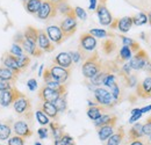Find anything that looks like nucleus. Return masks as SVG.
<instances>
[{
	"label": "nucleus",
	"instance_id": "12",
	"mask_svg": "<svg viewBox=\"0 0 151 145\" xmlns=\"http://www.w3.org/2000/svg\"><path fill=\"white\" fill-rule=\"evenodd\" d=\"M79 48L86 52H93L96 49V39L90 33H84L79 38Z\"/></svg>",
	"mask_w": 151,
	"mask_h": 145
},
{
	"label": "nucleus",
	"instance_id": "16",
	"mask_svg": "<svg viewBox=\"0 0 151 145\" xmlns=\"http://www.w3.org/2000/svg\"><path fill=\"white\" fill-rule=\"evenodd\" d=\"M62 94L58 91H55V90H51L47 86H43L40 91H38V98L43 101V102H52L55 103L56 100Z\"/></svg>",
	"mask_w": 151,
	"mask_h": 145
},
{
	"label": "nucleus",
	"instance_id": "58",
	"mask_svg": "<svg viewBox=\"0 0 151 145\" xmlns=\"http://www.w3.org/2000/svg\"><path fill=\"white\" fill-rule=\"evenodd\" d=\"M137 113H141V109L139 108H135L132 110V115H134V114H137Z\"/></svg>",
	"mask_w": 151,
	"mask_h": 145
},
{
	"label": "nucleus",
	"instance_id": "1",
	"mask_svg": "<svg viewBox=\"0 0 151 145\" xmlns=\"http://www.w3.org/2000/svg\"><path fill=\"white\" fill-rule=\"evenodd\" d=\"M101 67H102V60L100 59L98 51L94 50L92 54L84 60L81 71H83L84 77L90 80L91 78H93L95 74L101 70Z\"/></svg>",
	"mask_w": 151,
	"mask_h": 145
},
{
	"label": "nucleus",
	"instance_id": "24",
	"mask_svg": "<svg viewBox=\"0 0 151 145\" xmlns=\"http://www.w3.org/2000/svg\"><path fill=\"white\" fill-rule=\"evenodd\" d=\"M13 123L11 121H6L0 124V141H7L12 136Z\"/></svg>",
	"mask_w": 151,
	"mask_h": 145
},
{
	"label": "nucleus",
	"instance_id": "59",
	"mask_svg": "<svg viewBox=\"0 0 151 145\" xmlns=\"http://www.w3.org/2000/svg\"><path fill=\"white\" fill-rule=\"evenodd\" d=\"M148 22H149V24L151 26V13L149 14V17H148Z\"/></svg>",
	"mask_w": 151,
	"mask_h": 145
},
{
	"label": "nucleus",
	"instance_id": "34",
	"mask_svg": "<svg viewBox=\"0 0 151 145\" xmlns=\"http://www.w3.org/2000/svg\"><path fill=\"white\" fill-rule=\"evenodd\" d=\"M17 63H18V66H19L20 71H24L29 65H30V57L29 56H26V55H22L17 57Z\"/></svg>",
	"mask_w": 151,
	"mask_h": 145
},
{
	"label": "nucleus",
	"instance_id": "52",
	"mask_svg": "<svg viewBox=\"0 0 151 145\" xmlns=\"http://www.w3.org/2000/svg\"><path fill=\"white\" fill-rule=\"evenodd\" d=\"M142 113H137V114H134V115H132V117L129 118V123H135L136 121H138L141 117H142Z\"/></svg>",
	"mask_w": 151,
	"mask_h": 145
},
{
	"label": "nucleus",
	"instance_id": "25",
	"mask_svg": "<svg viewBox=\"0 0 151 145\" xmlns=\"http://www.w3.org/2000/svg\"><path fill=\"white\" fill-rule=\"evenodd\" d=\"M55 4H56L57 12H59L64 17H66V15H69V14L75 12V9L68 4L66 0H55Z\"/></svg>",
	"mask_w": 151,
	"mask_h": 145
},
{
	"label": "nucleus",
	"instance_id": "32",
	"mask_svg": "<svg viewBox=\"0 0 151 145\" xmlns=\"http://www.w3.org/2000/svg\"><path fill=\"white\" fill-rule=\"evenodd\" d=\"M50 129H51V132H52V137L55 139H59L63 135H64V131H63V127L57 123V122H50L49 123Z\"/></svg>",
	"mask_w": 151,
	"mask_h": 145
},
{
	"label": "nucleus",
	"instance_id": "3",
	"mask_svg": "<svg viewBox=\"0 0 151 145\" xmlns=\"http://www.w3.org/2000/svg\"><path fill=\"white\" fill-rule=\"evenodd\" d=\"M94 98L98 105L104 106L107 109L112 108L117 103L113 98V95L111 94V92L105 90V88H101V87H96L94 90Z\"/></svg>",
	"mask_w": 151,
	"mask_h": 145
},
{
	"label": "nucleus",
	"instance_id": "47",
	"mask_svg": "<svg viewBox=\"0 0 151 145\" xmlns=\"http://www.w3.org/2000/svg\"><path fill=\"white\" fill-rule=\"evenodd\" d=\"M59 139L63 142V144L64 145H76L73 138H72L70 135H68V134H64Z\"/></svg>",
	"mask_w": 151,
	"mask_h": 145
},
{
	"label": "nucleus",
	"instance_id": "29",
	"mask_svg": "<svg viewBox=\"0 0 151 145\" xmlns=\"http://www.w3.org/2000/svg\"><path fill=\"white\" fill-rule=\"evenodd\" d=\"M37 36H38V29L29 26L26 28L24 33H23V37L27 39V41H30L33 43H36L37 42Z\"/></svg>",
	"mask_w": 151,
	"mask_h": 145
},
{
	"label": "nucleus",
	"instance_id": "18",
	"mask_svg": "<svg viewBox=\"0 0 151 145\" xmlns=\"http://www.w3.org/2000/svg\"><path fill=\"white\" fill-rule=\"evenodd\" d=\"M13 131L15 135L23 138L30 137L33 135V131L30 130V127L26 121H17L15 123H13Z\"/></svg>",
	"mask_w": 151,
	"mask_h": 145
},
{
	"label": "nucleus",
	"instance_id": "62",
	"mask_svg": "<svg viewBox=\"0 0 151 145\" xmlns=\"http://www.w3.org/2000/svg\"><path fill=\"white\" fill-rule=\"evenodd\" d=\"M149 137H150V141H151V136H149Z\"/></svg>",
	"mask_w": 151,
	"mask_h": 145
},
{
	"label": "nucleus",
	"instance_id": "40",
	"mask_svg": "<svg viewBox=\"0 0 151 145\" xmlns=\"http://www.w3.org/2000/svg\"><path fill=\"white\" fill-rule=\"evenodd\" d=\"M115 84H116V75H115L114 73H108V74L105 77V79H104V83H102V85L107 86L108 88L113 87Z\"/></svg>",
	"mask_w": 151,
	"mask_h": 145
},
{
	"label": "nucleus",
	"instance_id": "31",
	"mask_svg": "<svg viewBox=\"0 0 151 145\" xmlns=\"http://www.w3.org/2000/svg\"><path fill=\"white\" fill-rule=\"evenodd\" d=\"M120 37H121V41H122L123 45L129 47L130 50H132V52H137V51L141 49V48H139V44H138L135 39L129 38V37H126V36H120Z\"/></svg>",
	"mask_w": 151,
	"mask_h": 145
},
{
	"label": "nucleus",
	"instance_id": "53",
	"mask_svg": "<svg viewBox=\"0 0 151 145\" xmlns=\"http://www.w3.org/2000/svg\"><path fill=\"white\" fill-rule=\"evenodd\" d=\"M130 145H151V144L150 142H143V141H141V138H138V139L132 141Z\"/></svg>",
	"mask_w": 151,
	"mask_h": 145
},
{
	"label": "nucleus",
	"instance_id": "49",
	"mask_svg": "<svg viewBox=\"0 0 151 145\" xmlns=\"http://www.w3.org/2000/svg\"><path fill=\"white\" fill-rule=\"evenodd\" d=\"M27 86H28V88H29L30 92L36 91L37 90V81H36V79H34V78L29 79L28 83H27Z\"/></svg>",
	"mask_w": 151,
	"mask_h": 145
},
{
	"label": "nucleus",
	"instance_id": "57",
	"mask_svg": "<svg viewBox=\"0 0 151 145\" xmlns=\"http://www.w3.org/2000/svg\"><path fill=\"white\" fill-rule=\"evenodd\" d=\"M43 74V65H40V69H38V77H42Z\"/></svg>",
	"mask_w": 151,
	"mask_h": 145
},
{
	"label": "nucleus",
	"instance_id": "8",
	"mask_svg": "<svg viewBox=\"0 0 151 145\" xmlns=\"http://www.w3.org/2000/svg\"><path fill=\"white\" fill-rule=\"evenodd\" d=\"M129 60H130L129 64H130L132 70L138 71V70H143L144 69V65L149 60V57H148V54L144 50L139 49L137 52H135V56H132V58Z\"/></svg>",
	"mask_w": 151,
	"mask_h": 145
},
{
	"label": "nucleus",
	"instance_id": "45",
	"mask_svg": "<svg viewBox=\"0 0 151 145\" xmlns=\"http://www.w3.org/2000/svg\"><path fill=\"white\" fill-rule=\"evenodd\" d=\"M124 78V80H126V84H127V86L128 87H135L136 85H137V79H136V77L135 75H127V77H123Z\"/></svg>",
	"mask_w": 151,
	"mask_h": 145
},
{
	"label": "nucleus",
	"instance_id": "41",
	"mask_svg": "<svg viewBox=\"0 0 151 145\" xmlns=\"http://www.w3.org/2000/svg\"><path fill=\"white\" fill-rule=\"evenodd\" d=\"M7 141H8V145H24V139H23V137H20L18 135L11 136Z\"/></svg>",
	"mask_w": 151,
	"mask_h": 145
},
{
	"label": "nucleus",
	"instance_id": "35",
	"mask_svg": "<svg viewBox=\"0 0 151 145\" xmlns=\"http://www.w3.org/2000/svg\"><path fill=\"white\" fill-rule=\"evenodd\" d=\"M55 106H56L57 110L59 113H64L66 108H68V102H66V93L62 94L55 102Z\"/></svg>",
	"mask_w": 151,
	"mask_h": 145
},
{
	"label": "nucleus",
	"instance_id": "15",
	"mask_svg": "<svg viewBox=\"0 0 151 145\" xmlns=\"http://www.w3.org/2000/svg\"><path fill=\"white\" fill-rule=\"evenodd\" d=\"M45 33H47V35L49 37V39L52 43L57 44V45L62 44L64 42V39H65V36H64L63 32L60 30V28L58 26H55V24L54 26H49L45 29Z\"/></svg>",
	"mask_w": 151,
	"mask_h": 145
},
{
	"label": "nucleus",
	"instance_id": "21",
	"mask_svg": "<svg viewBox=\"0 0 151 145\" xmlns=\"http://www.w3.org/2000/svg\"><path fill=\"white\" fill-rule=\"evenodd\" d=\"M19 74H17L15 72H13L11 69L1 65L0 66V80L4 81H11V83H15L18 79Z\"/></svg>",
	"mask_w": 151,
	"mask_h": 145
},
{
	"label": "nucleus",
	"instance_id": "30",
	"mask_svg": "<svg viewBox=\"0 0 151 145\" xmlns=\"http://www.w3.org/2000/svg\"><path fill=\"white\" fill-rule=\"evenodd\" d=\"M132 50H130V48L123 45V47L120 49L119 57H117V59H116L115 62H122V63H124V62L129 60V59L132 58Z\"/></svg>",
	"mask_w": 151,
	"mask_h": 145
},
{
	"label": "nucleus",
	"instance_id": "14",
	"mask_svg": "<svg viewBox=\"0 0 151 145\" xmlns=\"http://www.w3.org/2000/svg\"><path fill=\"white\" fill-rule=\"evenodd\" d=\"M132 26V17H124L121 19H114L113 22L109 24L112 29H119L121 33H128Z\"/></svg>",
	"mask_w": 151,
	"mask_h": 145
},
{
	"label": "nucleus",
	"instance_id": "33",
	"mask_svg": "<svg viewBox=\"0 0 151 145\" xmlns=\"http://www.w3.org/2000/svg\"><path fill=\"white\" fill-rule=\"evenodd\" d=\"M115 49H116V44H115V42H114L113 39L107 38V39L104 41V43H102V51H104V54H113L114 51H115Z\"/></svg>",
	"mask_w": 151,
	"mask_h": 145
},
{
	"label": "nucleus",
	"instance_id": "13",
	"mask_svg": "<svg viewBox=\"0 0 151 145\" xmlns=\"http://www.w3.org/2000/svg\"><path fill=\"white\" fill-rule=\"evenodd\" d=\"M36 45L43 52H52L55 50V47H54L52 42L49 39L45 30H42V29H38V36Z\"/></svg>",
	"mask_w": 151,
	"mask_h": 145
},
{
	"label": "nucleus",
	"instance_id": "44",
	"mask_svg": "<svg viewBox=\"0 0 151 145\" xmlns=\"http://www.w3.org/2000/svg\"><path fill=\"white\" fill-rule=\"evenodd\" d=\"M73 9H75V14H76V17H77V19H80V20H83V21L86 20L87 14H86V12H85L84 8H81V7H76Z\"/></svg>",
	"mask_w": 151,
	"mask_h": 145
},
{
	"label": "nucleus",
	"instance_id": "42",
	"mask_svg": "<svg viewBox=\"0 0 151 145\" xmlns=\"http://www.w3.org/2000/svg\"><path fill=\"white\" fill-rule=\"evenodd\" d=\"M9 54H12L13 56H15V57H19V56L23 55V49H22V47L20 45L19 43H14L12 45L11 50H9Z\"/></svg>",
	"mask_w": 151,
	"mask_h": 145
},
{
	"label": "nucleus",
	"instance_id": "9",
	"mask_svg": "<svg viewBox=\"0 0 151 145\" xmlns=\"http://www.w3.org/2000/svg\"><path fill=\"white\" fill-rule=\"evenodd\" d=\"M116 122H117V117L114 115L113 117H112V120L108 123H106V124L98 128V135H99V138H100L101 142L107 141L113 135L115 127H116Z\"/></svg>",
	"mask_w": 151,
	"mask_h": 145
},
{
	"label": "nucleus",
	"instance_id": "38",
	"mask_svg": "<svg viewBox=\"0 0 151 145\" xmlns=\"http://www.w3.org/2000/svg\"><path fill=\"white\" fill-rule=\"evenodd\" d=\"M88 33H90L92 36L98 37V38H106L107 36H109V35H111L107 30L101 29V28H93V29H91Z\"/></svg>",
	"mask_w": 151,
	"mask_h": 145
},
{
	"label": "nucleus",
	"instance_id": "2",
	"mask_svg": "<svg viewBox=\"0 0 151 145\" xmlns=\"http://www.w3.org/2000/svg\"><path fill=\"white\" fill-rule=\"evenodd\" d=\"M13 108L18 115L23 116L26 120L32 118V114H33L32 103H30V100L23 93H20L19 96L15 99V101L13 102Z\"/></svg>",
	"mask_w": 151,
	"mask_h": 145
},
{
	"label": "nucleus",
	"instance_id": "48",
	"mask_svg": "<svg viewBox=\"0 0 151 145\" xmlns=\"http://www.w3.org/2000/svg\"><path fill=\"white\" fill-rule=\"evenodd\" d=\"M69 54L71 56L72 63L77 64V63H79V62L81 60V55H80V52H79L78 50H77V51H71V52H69Z\"/></svg>",
	"mask_w": 151,
	"mask_h": 145
},
{
	"label": "nucleus",
	"instance_id": "46",
	"mask_svg": "<svg viewBox=\"0 0 151 145\" xmlns=\"http://www.w3.org/2000/svg\"><path fill=\"white\" fill-rule=\"evenodd\" d=\"M111 94L113 95V98L115 99L116 102L120 101V87L117 84H115L113 87H111Z\"/></svg>",
	"mask_w": 151,
	"mask_h": 145
},
{
	"label": "nucleus",
	"instance_id": "5",
	"mask_svg": "<svg viewBox=\"0 0 151 145\" xmlns=\"http://www.w3.org/2000/svg\"><path fill=\"white\" fill-rule=\"evenodd\" d=\"M59 28L63 32L65 38L72 36L75 34L76 30H77V17H76L75 12L65 17V19L60 22Z\"/></svg>",
	"mask_w": 151,
	"mask_h": 145
},
{
	"label": "nucleus",
	"instance_id": "28",
	"mask_svg": "<svg viewBox=\"0 0 151 145\" xmlns=\"http://www.w3.org/2000/svg\"><path fill=\"white\" fill-rule=\"evenodd\" d=\"M142 126L141 123H136L132 127V129L129 130L128 132V137L130 141H135V139H138V138H142L144 135H143V131H142Z\"/></svg>",
	"mask_w": 151,
	"mask_h": 145
},
{
	"label": "nucleus",
	"instance_id": "23",
	"mask_svg": "<svg viewBox=\"0 0 151 145\" xmlns=\"http://www.w3.org/2000/svg\"><path fill=\"white\" fill-rule=\"evenodd\" d=\"M49 118H52V120H57L58 117V110H57L55 103L52 102H43L42 103V109H41Z\"/></svg>",
	"mask_w": 151,
	"mask_h": 145
},
{
	"label": "nucleus",
	"instance_id": "26",
	"mask_svg": "<svg viewBox=\"0 0 151 145\" xmlns=\"http://www.w3.org/2000/svg\"><path fill=\"white\" fill-rule=\"evenodd\" d=\"M106 109H107L106 107L100 106V105L88 107V109H87V116H88L92 121H95V120H98V118L102 115V113H104Z\"/></svg>",
	"mask_w": 151,
	"mask_h": 145
},
{
	"label": "nucleus",
	"instance_id": "7",
	"mask_svg": "<svg viewBox=\"0 0 151 145\" xmlns=\"http://www.w3.org/2000/svg\"><path fill=\"white\" fill-rule=\"evenodd\" d=\"M15 43H19L20 45L22 47L23 51H26L27 54L30 55V56L40 57L41 55L43 54V51L36 45V43H33V42H30V41H27L23 36L22 37L17 36V38H15Z\"/></svg>",
	"mask_w": 151,
	"mask_h": 145
},
{
	"label": "nucleus",
	"instance_id": "61",
	"mask_svg": "<svg viewBox=\"0 0 151 145\" xmlns=\"http://www.w3.org/2000/svg\"><path fill=\"white\" fill-rule=\"evenodd\" d=\"M21 1H22V2H23V4H24V2H26V1H27V0H21Z\"/></svg>",
	"mask_w": 151,
	"mask_h": 145
},
{
	"label": "nucleus",
	"instance_id": "22",
	"mask_svg": "<svg viewBox=\"0 0 151 145\" xmlns=\"http://www.w3.org/2000/svg\"><path fill=\"white\" fill-rule=\"evenodd\" d=\"M124 129L123 127H119L116 129V132H114L113 135L107 139V144L106 145H120L121 142L123 141L124 138Z\"/></svg>",
	"mask_w": 151,
	"mask_h": 145
},
{
	"label": "nucleus",
	"instance_id": "63",
	"mask_svg": "<svg viewBox=\"0 0 151 145\" xmlns=\"http://www.w3.org/2000/svg\"><path fill=\"white\" fill-rule=\"evenodd\" d=\"M0 124H1V121H0Z\"/></svg>",
	"mask_w": 151,
	"mask_h": 145
},
{
	"label": "nucleus",
	"instance_id": "39",
	"mask_svg": "<svg viewBox=\"0 0 151 145\" xmlns=\"http://www.w3.org/2000/svg\"><path fill=\"white\" fill-rule=\"evenodd\" d=\"M113 116L114 115H109V114H102L98 120L94 121V126L96 128H99V127H101V126H104V124H106V123H108V122L112 120Z\"/></svg>",
	"mask_w": 151,
	"mask_h": 145
},
{
	"label": "nucleus",
	"instance_id": "51",
	"mask_svg": "<svg viewBox=\"0 0 151 145\" xmlns=\"http://www.w3.org/2000/svg\"><path fill=\"white\" fill-rule=\"evenodd\" d=\"M48 129L47 128H40L37 130V134H38V137L41 138V139H45L47 137H48Z\"/></svg>",
	"mask_w": 151,
	"mask_h": 145
},
{
	"label": "nucleus",
	"instance_id": "55",
	"mask_svg": "<svg viewBox=\"0 0 151 145\" xmlns=\"http://www.w3.org/2000/svg\"><path fill=\"white\" fill-rule=\"evenodd\" d=\"M143 70H147L148 72H151V62H150V59L145 63V65H144V69Z\"/></svg>",
	"mask_w": 151,
	"mask_h": 145
},
{
	"label": "nucleus",
	"instance_id": "11",
	"mask_svg": "<svg viewBox=\"0 0 151 145\" xmlns=\"http://www.w3.org/2000/svg\"><path fill=\"white\" fill-rule=\"evenodd\" d=\"M21 92H19L15 87H12L9 90L0 92V106L7 108L9 106L13 105V102L15 101V99L19 96V94Z\"/></svg>",
	"mask_w": 151,
	"mask_h": 145
},
{
	"label": "nucleus",
	"instance_id": "19",
	"mask_svg": "<svg viewBox=\"0 0 151 145\" xmlns=\"http://www.w3.org/2000/svg\"><path fill=\"white\" fill-rule=\"evenodd\" d=\"M1 62H2V65H4V66L11 69L13 72H15L17 74H20V73H21L19 66H18V63H17V57L13 56L12 54H9V52L4 54L2 58H1Z\"/></svg>",
	"mask_w": 151,
	"mask_h": 145
},
{
	"label": "nucleus",
	"instance_id": "54",
	"mask_svg": "<svg viewBox=\"0 0 151 145\" xmlns=\"http://www.w3.org/2000/svg\"><path fill=\"white\" fill-rule=\"evenodd\" d=\"M96 5H98V0H90V6H88V9L94 11L95 8H96Z\"/></svg>",
	"mask_w": 151,
	"mask_h": 145
},
{
	"label": "nucleus",
	"instance_id": "6",
	"mask_svg": "<svg viewBox=\"0 0 151 145\" xmlns=\"http://www.w3.org/2000/svg\"><path fill=\"white\" fill-rule=\"evenodd\" d=\"M95 11H96V14H98V18H99V22L102 26H109L113 22L114 19L111 14V12L107 8L106 0H99Z\"/></svg>",
	"mask_w": 151,
	"mask_h": 145
},
{
	"label": "nucleus",
	"instance_id": "27",
	"mask_svg": "<svg viewBox=\"0 0 151 145\" xmlns=\"http://www.w3.org/2000/svg\"><path fill=\"white\" fill-rule=\"evenodd\" d=\"M42 1L43 0H27L23 5H24V8L28 13H30L33 15H36V13L38 12V9L42 5Z\"/></svg>",
	"mask_w": 151,
	"mask_h": 145
},
{
	"label": "nucleus",
	"instance_id": "56",
	"mask_svg": "<svg viewBox=\"0 0 151 145\" xmlns=\"http://www.w3.org/2000/svg\"><path fill=\"white\" fill-rule=\"evenodd\" d=\"M150 110H151V105L150 106L144 107V108H141V113H142V114H144V113H148V111H150Z\"/></svg>",
	"mask_w": 151,
	"mask_h": 145
},
{
	"label": "nucleus",
	"instance_id": "20",
	"mask_svg": "<svg viewBox=\"0 0 151 145\" xmlns=\"http://www.w3.org/2000/svg\"><path fill=\"white\" fill-rule=\"evenodd\" d=\"M54 64L58 65V66H62V67H65V69H71L72 66V59H71V56L69 52H59L56 57L54 58Z\"/></svg>",
	"mask_w": 151,
	"mask_h": 145
},
{
	"label": "nucleus",
	"instance_id": "37",
	"mask_svg": "<svg viewBox=\"0 0 151 145\" xmlns=\"http://www.w3.org/2000/svg\"><path fill=\"white\" fill-rule=\"evenodd\" d=\"M35 116H36V120H37V122L41 124V126H47V124H49L50 123V120H49V117L40 109V110H36V113H35Z\"/></svg>",
	"mask_w": 151,
	"mask_h": 145
},
{
	"label": "nucleus",
	"instance_id": "10",
	"mask_svg": "<svg viewBox=\"0 0 151 145\" xmlns=\"http://www.w3.org/2000/svg\"><path fill=\"white\" fill-rule=\"evenodd\" d=\"M49 70H50V73L52 75L54 80H56L59 84H65L71 74V69H65V67H62L58 65L50 66Z\"/></svg>",
	"mask_w": 151,
	"mask_h": 145
},
{
	"label": "nucleus",
	"instance_id": "17",
	"mask_svg": "<svg viewBox=\"0 0 151 145\" xmlns=\"http://www.w3.org/2000/svg\"><path fill=\"white\" fill-rule=\"evenodd\" d=\"M136 94L142 99L151 98V77L145 78L141 84L136 85Z\"/></svg>",
	"mask_w": 151,
	"mask_h": 145
},
{
	"label": "nucleus",
	"instance_id": "43",
	"mask_svg": "<svg viewBox=\"0 0 151 145\" xmlns=\"http://www.w3.org/2000/svg\"><path fill=\"white\" fill-rule=\"evenodd\" d=\"M142 131H143V135H145V136H151V115L148 117L147 122L142 126Z\"/></svg>",
	"mask_w": 151,
	"mask_h": 145
},
{
	"label": "nucleus",
	"instance_id": "50",
	"mask_svg": "<svg viewBox=\"0 0 151 145\" xmlns=\"http://www.w3.org/2000/svg\"><path fill=\"white\" fill-rule=\"evenodd\" d=\"M12 84H13V83H11V81H4V80H0V92L12 88V87H13Z\"/></svg>",
	"mask_w": 151,
	"mask_h": 145
},
{
	"label": "nucleus",
	"instance_id": "36",
	"mask_svg": "<svg viewBox=\"0 0 151 145\" xmlns=\"http://www.w3.org/2000/svg\"><path fill=\"white\" fill-rule=\"evenodd\" d=\"M148 22V15L145 13H138L137 15L132 17V24L135 26H143Z\"/></svg>",
	"mask_w": 151,
	"mask_h": 145
},
{
	"label": "nucleus",
	"instance_id": "60",
	"mask_svg": "<svg viewBox=\"0 0 151 145\" xmlns=\"http://www.w3.org/2000/svg\"><path fill=\"white\" fill-rule=\"evenodd\" d=\"M35 145H42V144H41V143H38V142H36V143H35Z\"/></svg>",
	"mask_w": 151,
	"mask_h": 145
},
{
	"label": "nucleus",
	"instance_id": "4",
	"mask_svg": "<svg viewBox=\"0 0 151 145\" xmlns=\"http://www.w3.org/2000/svg\"><path fill=\"white\" fill-rule=\"evenodd\" d=\"M57 15L56 4L54 0H43L42 5L36 13V17L40 20H49Z\"/></svg>",
	"mask_w": 151,
	"mask_h": 145
}]
</instances>
